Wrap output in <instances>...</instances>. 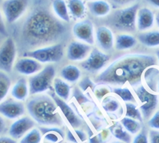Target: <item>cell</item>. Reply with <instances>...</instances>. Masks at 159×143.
<instances>
[{
    "label": "cell",
    "mask_w": 159,
    "mask_h": 143,
    "mask_svg": "<svg viewBox=\"0 0 159 143\" xmlns=\"http://www.w3.org/2000/svg\"><path fill=\"white\" fill-rule=\"evenodd\" d=\"M135 93L140 102V110L143 118L147 120L156 109L158 105V96L147 90L143 85L134 89Z\"/></svg>",
    "instance_id": "obj_9"
},
{
    "label": "cell",
    "mask_w": 159,
    "mask_h": 143,
    "mask_svg": "<svg viewBox=\"0 0 159 143\" xmlns=\"http://www.w3.org/2000/svg\"><path fill=\"white\" fill-rule=\"evenodd\" d=\"M110 56L97 48H92L88 56L83 60L81 68L89 73H96L101 70L108 62Z\"/></svg>",
    "instance_id": "obj_10"
},
{
    "label": "cell",
    "mask_w": 159,
    "mask_h": 143,
    "mask_svg": "<svg viewBox=\"0 0 159 143\" xmlns=\"http://www.w3.org/2000/svg\"><path fill=\"white\" fill-rule=\"evenodd\" d=\"M0 34L6 37L9 36L8 31L7 30V27L4 21L3 16L1 11H0Z\"/></svg>",
    "instance_id": "obj_44"
},
{
    "label": "cell",
    "mask_w": 159,
    "mask_h": 143,
    "mask_svg": "<svg viewBox=\"0 0 159 143\" xmlns=\"http://www.w3.org/2000/svg\"><path fill=\"white\" fill-rule=\"evenodd\" d=\"M72 33L77 40L92 45L94 43V25L88 19L78 21L72 27Z\"/></svg>",
    "instance_id": "obj_11"
},
{
    "label": "cell",
    "mask_w": 159,
    "mask_h": 143,
    "mask_svg": "<svg viewBox=\"0 0 159 143\" xmlns=\"http://www.w3.org/2000/svg\"><path fill=\"white\" fill-rule=\"evenodd\" d=\"M66 29L62 21L48 9L37 7L25 18L20 39L25 45L35 48L57 43L65 35Z\"/></svg>",
    "instance_id": "obj_1"
},
{
    "label": "cell",
    "mask_w": 159,
    "mask_h": 143,
    "mask_svg": "<svg viewBox=\"0 0 159 143\" xmlns=\"http://www.w3.org/2000/svg\"><path fill=\"white\" fill-rule=\"evenodd\" d=\"M150 143H159V131L152 129L149 132Z\"/></svg>",
    "instance_id": "obj_43"
},
{
    "label": "cell",
    "mask_w": 159,
    "mask_h": 143,
    "mask_svg": "<svg viewBox=\"0 0 159 143\" xmlns=\"http://www.w3.org/2000/svg\"><path fill=\"white\" fill-rule=\"evenodd\" d=\"M60 75L65 81L70 83H75L81 77V71L75 65H68L61 69Z\"/></svg>",
    "instance_id": "obj_25"
},
{
    "label": "cell",
    "mask_w": 159,
    "mask_h": 143,
    "mask_svg": "<svg viewBox=\"0 0 159 143\" xmlns=\"http://www.w3.org/2000/svg\"><path fill=\"white\" fill-rule=\"evenodd\" d=\"M110 132L118 140L125 143H130L132 141L131 136L127 131H125L122 124L119 122H114L109 127Z\"/></svg>",
    "instance_id": "obj_26"
},
{
    "label": "cell",
    "mask_w": 159,
    "mask_h": 143,
    "mask_svg": "<svg viewBox=\"0 0 159 143\" xmlns=\"http://www.w3.org/2000/svg\"><path fill=\"white\" fill-rule=\"evenodd\" d=\"M136 44L137 40L134 36L129 34H120L116 37L115 47L118 50H124L131 48Z\"/></svg>",
    "instance_id": "obj_27"
},
{
    "label": "cell",
    "mask_w": 159,
    "mask_h": 143,
    "mask_svg": "<svg viewBox=\"0 0 159 143\" xmlns=\"http://www.w3.org/2000/svg\"><path fill=\"white\" fill-rule=\"evenodd\" d=\"M102 106L106 112L114 113L120 108V103L116 98L112 96H107L103 99Z\"/></svg>",
    "instance_id": "obj_32"
},
{
    "label": "cell",
    "mask_w": 159,
    "mask_h": 143,
    "mask_svg": "<svg viewBox=\"0 0 159 143\" xmlns=\"http://www.w3.org/2000/svg\"><path fill=\"white\" fill-rule=\"evenodd\" d=\"M86 6L90 13L96 17H104L111 11V6L106 1L94 0L88 1Z\"/></svg>",
    "instance_id": "obj_21"
},
{
    "label": "cell",
    "mask_w": 159,
    "mask_h": 143,
    "mask_svg": "<svg viewBox=\"0 0 159 143\" xmlns=\"http://www.w3.org/2000/svg\"><path fill=\"white\" fill-rule=\"evenodd\" d=\"M137 0H109V1L111 4L112 7L114 9H116L117 7L127 5Z\"/></svg>",
    "instance_id": "obj_41"
},
{
    "label": "cell",
    "mask_w": 159,
    "mask_h": 143,
    "mask_svg": "<svg viewBox=\"0 0 159 143\" xmlns=\"http://www.w3.org/2000/svg\"><path fill=\"white\" fill-rule=\"evenodd\" d=\"M156 55H157V58H158V60L159 62V50H157L156 51Z\"/></svg>",
    "instance_id": "obj_52"
},
{
    "label": "cell",
    "mask_w": 159,
    "mask_h": 143,
    "mask_svg": "<svg viewBox=\"0 0 159 143\" xmlns=\"http://www.w3.org/2000/svg\"><path fill=\"white\" fill-rule=\"evenodd\" d=\"M53 85L55 94L62 99L66 101L71 93V86L67 82L60 78L54 79Z\"/></svg>",
    "instance_id": "obj_24"
},
{
    "label": "cell",
    "mask_w": 159,
    "mask_h": 143,
    "mask_svg": "<svg viewBox=\"0 0 159 143\" xmlns=\"http://www.w3.org/2000/svg\"><path fill=\"white\" fill-rule=\"evenodd\" d=\"M30 0H4L2 5L4 17L9 24L17 22L27 11Z\"/></svg>",
    "instance_id": "obj_8"
},
{
    "label": "cell",
    "mask_w": 159,
    "mask_h": 143,
    "mask_svg": "<svg viewBox=\"0 0 159 143\" xmlns=\"http://www.w3.org/2000/svg\"><path fill=\"white\" fill-rule=\"evenodd\" d=\"M111 143H125V142H122V141H114V142H111Z\"/></svg>",
    "instance_id": "obj_54"
},
{
    "label": "cell",
    "mask_w": 159,
    "mask_h": 143,
    "mask_svg": "<svg viewBox=\"0 0 159 143\" xmlns=\"http://www.w3.org/2000/svg\"><path fill=\"white\" fill-rule=\"evenodd\" d=\"M126 108V117L135 119L140 122H143V118L140 111L137 108L136 104L132 103H125Z\"/></svg>",
    "instance_id": "obj_33"
},
{
    "label": "cell",
    "mask_w": 159,
    "mask_h": 143,
    "mask_svg": "<svg viewBox=\"0 0 159 143\" xmlns=\"http://www.w3.org/2000/svg\"><path fill=\"white\" fill-rule=\"evenodd\" d=\"M143 76L148 87L153 92H157V86L159 80V70L153 67H149L145 71Z\"/></svg>",
    "instance_id": "obj_29"
},
{
    "label": "cell",
    "mask_w": 159,
    "mask_h": 143,
    "mask_svg": "<svg viewBox=\"0 0 159 143\" xmlns=\"http://www.w3.org/2000/svg\"><path fill=\"white\" fill-rule=\"evenodd\" d=\"M111 91V89L106 85L99 84L98 86H96L93 92L95 96L98 100H101V99L107 94Z\"/></svg>",
    "instance_id": "obj_38"
},
{
    "label": "cell",
    "mask_w": 159,
    "mask_h": 143,
    "mask_svg": "<svg viewBox=\"0 0 159 143\" xmlns=\"http://www.w3.org/2000/svg\"><path fill=\"white\" fill-rule=\"evenodd\" d=\"M52 9L53 14L59 20L66 23L70 21V16L65 0H52Z\"/></svg>",
    "instance_id": "obj_22"
},
{
    "label": "cell",
    "mask_w": 159,
    "mask_h": 143,
    "mask_svg": "<svg viewBox=\"0 0 159 143\" xmlns=\"http://www.w3.org/2000/svg\"><path fill=\"white\" fill-rule=\"evenodd\" d=\"M72 95L73 97L80 105L90 101L89 99L83 93V91L78 86H76L73 88Z\"/></svg>",
    "instance_id": "obj_36"
},
{
    "label": "cell",
    "mask_w": 159,
    "mask_h": 143,
    "mask_svg": "<svg viewBox=\"0 0 159 143\" xmlns=\"http://www.w3.org/2000/svg\"><path fill=\"white\" fill-rule=\"evenodd\" d=\"M98 136L101 143H106L110 139V131L109 130L103 129Z\"/></svg>",
    "instance_id": "obj_42"
},
{
    "label": "cell",
    "mask_w": 159,
    "mask_h": 143,
    "mask_svg": "<svg viewBox=\"0 0 159 143\" xmlns=\"http://www.w3.org/2000/svg\"><path fill=\"white\" fill-rule=\"evenodd\" d=\"M154 22V14L153 12L147 8L143 7L139 10L137 15V27L139 30H145L151 28Z\"/></svg>",
    "instance_id": "obj_20"
},
{
    "label": "cell",
    "mask_w": 159,
    "mask_h": 143,
    "mask_svg": "<svg viewBox=\"0 0 159 143\" xmlns=\"http://www.w3.org/2000/svg\"><path fill=\"white\" fill-rule=\"evenodd\" d=\"M50 94L56 105L60 108L70 126L74 129L80 127L82 124V121L75 113L73 109L65 102V100L58 97L55 94V91H52Z\"/></svg>",
    "instance_id": "obj_13"
},
{
    "label": "cell",
    "mask_w": 159,
    "mask_h": 143,
    "mask_svg": "<svg viewBox=\"0 0 159 143\" xmlns=\"http://www.w3.org/2000/svg\"><path fill=\"white\" fill-rule=\"evenodd\" d=\"M0 143H16V142L8 137H0Z\"/></svg>",
    "instance_id": "obj_48"
},
{
    "label": "cell",
    "mask_w": 159,
    "mask_h": 143,
    "mask_svg": "<svg viewBox=\"0 0 159 143\" xmlns=\"http://www.w3.org/2000/svg\"><path fill=\"white\" fill-rule=\"evenodd\" d=\"M120 123L126 131L132 134H137L142 129V125L139 121L128 117L123 118L120 120Z\"/></svg>",
    "instance_id": "obj_30"
},
{
    "label": "cell",
    "mask_w": 159,
    "mask_h": 143,
    "mask_svg": "<svg viewBox=\"0 0 159 143\" xmlns=\"http://www.w3.org/2000/svg\"><path fill=\"white\" fill-rule=\"evenodd\" d=\"M84 1H88H88H94V0H84Z\"/></svg>",
    "instance_id": "obj_55"
},
{
    "label": "cell",
    "mask_w": 159,
    "mask_h": 143,
    "mask_svg": "<svg viewBox=\"0 0 159 143\" xmlns=\"http://www.w3.org/2000/svg\"><path fill=\"white\" fill-rule=\"evenodd\" d=\"M39 129L43 137L44 141L49 143H60L65 137L64 131L58 127H39Z\"/></svg>",
    "instance_id": "obj_18"
},
{
    "label": "cell",
    "mask_w": 159,
    "mask_h": 143,
    "mask_svg": "<svg viewBox=\"0 0 159 143\" xmlns=\"http://www.w3.org/2000/svg\"><path fill=\"white\" fill-rule=\"evenodd\" d=\"M57 105L50 96L32 95L26 102V108L33 119L40 125L61 126L63 120L57 111Z\"/></svg>",
    "instance_id": "obj_3"
},
{
    "label": "cell",
    "mask_w": 159,
    "mask_h": 143,
    "mask_svg": "<svg viewBox=\"0 0 159 143\" xmlns=\"http://www.w3.org/2000/svg\"><path fill=\"white\" fill-rule=\"evenodd\" d=\"M147 124L149 127L153 129H159V111H157L152 118L148 121Z\"/></svg>",
    "instance_id": "obj_40"
},
{
    "label": "cell",
    "mask_w": 159,
    "mask_h": 143,
    "mask_svg": "<svg viewBox=\"0 0 159 143\" xmlns=\"http://www.w3.org/2000/svg\"><path fill=\"white\" fill-rule=\"evenodd\" d=\"M42 136L39 129H33L20 140V143H40Z\"/></svg>",
    "instance_id": "obj_34"
},
{
    "label": "cell",
    "mask_w": 159,
    "mask_h": 143,
    "mask_svg": "<svg viewBox=\"0 0 159 143\" xmlns=\"http://www.w3.org/2000/svg\"><path fill=\"white\" fill-rule=\"evenodd\" d=\"M132 143H149L148 132L145 127H142L140 132L134 137Z\"/></svg>",
    "instance_id": "obj_39"
},
{
    "label": "cell",
    "mask_w": 159,
    "mask_h": 143,
    "mask_svg": "<svg viewBox=\"0 0 159 143\" xmlns=\"http://www.w3.org/2000/svg\"><path fill=\"white\" fill-rule=\"evenodd\" d=\"M29 93V83L25 78H20L14 85L11 90V95L19 101H24Z\"/></svg>",
    "instance_id": "obj_23"
},
{
    "label": "cell",
    "mask_w": 159,
    "mask_h": 143,
    "mask_svg": "<svg viewBox=\"0 0 159 143\" xmlns=\"http://www.w3.org/2000/svg\"><path fill=\"white\" fill-rule=\"evenodd\" d=\"M67 6L70 16L73 19L80 21L84 17L87 6L83 0H67Z\"/></svg>",
    "instance_id": "obj_19"
},
{
    "label": "cell",
    "mask_w": 159,
    "mask_h": 143,
    "mask_svg": "<svg viewBox=\"0 0 159 143\" xmlns=\"http://www.w3.org/2000/svg\"><path fill=\"white\" fill-rule=\"evenodd\" d=\"M16 72L23 75H33L43 68L42 63L37 60L30 58L23 57L19 58L14 65Z\"/></svg>",
    "instance_id": "obj_14"
},
{
    "label": "cell",
    "mask_w": 159,
    "mask_h": 143,
    "mask_svg": "<svg viewBox=\"0 0 159 143\" xmlns=\"http://www.w3.org/2000/svg\"><path fill=\"white\" fill-rule=\"evenodd\" d=\"M157 93H159V80H158V83H157Z\"/></svg>",
    "instance_id": "obj_53"
},
{
    "label": "cell",
    "mask_w": 159,
    "mask_h": 143,
    "mask_svg": "<svg viewBox=\"0 0 159 143\" xmlns=\"http://www.w3.org/2000/svg\"><path fill=\"white\" fill-rule=\"evenodd\" d=\"M88 134L89 137V143H101L98 134L94 135L89 127L88 129Z\"/></svg>",
    "instance_id": "obj_45"
},
{
    "label": "cell",
    "mask_w": 159,
    "mask_h": 143,
    "mask_svg": "<svg viewBox=\"0 0 159 143\" xmlns=\"http://www.w3.org/2000/svg\"><path fill=\"white\" fill-rule=\"evenodd\" d=\"M66 139L71 143H79L78 141L75 137L73 132L69 129L66 132Z\"/></svg>",
    "instance_id": "obj_47"
},
{
    "label": "cell",
    "mask_w": 159,
    "mask_h": 143,
    "mask_svg": "<svg viewBox=\"0 0 159 143\" xmlns=\"http://www.w3.org/2000/svg\"><path fill=\"white\" fill-rule=\"evenodd\" d=\"M55 76V68L52 65L43 68L29 79V94L34 95L40 94L48 90H52V85Z\"/></svg>",
    "instance_id": "obj_6"
},
{
    "label": "cell",
    "mask_w": 159,
    "mask_h": 143,
    "mask_svg": "<svg viewBox=\"0 0 159 143\" xmlns=\"http://www.w3.org/2000/svg\"><path fill=\"white\" fill-rule=\"evenodd\" d=\"M112 92L118 95L125 102H135V98L130 91L127 88H114Z\"/></svg>",
    "instance_id": "obj_35"
},
{
    "label": "cell",
    "mask_w": 159,
    "mask_h": 143,
    "mask_svg": "<svg viewBox=\"0 0 159 143\" xmlns=\"http://www.w3.org/2000/svg\"><path fill=\"white\" fill-rule=\"evenodd\" d=\"M138 39L145 46L153 47L159 45V31H150L138 35Z\"/></svg>",
    "instance_id": "obj_28"
},
{
    "label": "cell",
    "mask_w": 159,
    "mask_h": 143,
    "mask_svg": "<svg viewBox=\"0 0 159 143\" xmlns=\"http://www.w3.org/2000/svg\"><path fill=\"white\" fill-rule=\"evenodd\" d=\"M17 55V47L12 37L8 36L0 45V70L9 73L14 65Z\"/></svg>",
    "instance_id": "obj_7"
},
{
    "label": "cell",
    "mask_w": 159,
    "mask_h": 143,
    "mask_svg": "<svg viewBox=\"0 0 159 143\" xmlns=\"http://www.w3.org/2000/svg\"><path fill=\"white\" fill-rule=\"evenodd\" d=\"M95 39L98 47L104 51L111 50L114 45V36L109 28L106 26L98 27Z\"/></svg>",
    "instance_id": "obj_17"
},
{
    "label": "cell",
    "mask_w": 159,
    "mask_h": 143,
    "mask_svg": "<svg viewBox=\"0 0 159 143\" xmlns=\"http://www.w3.org/2000/svg\"><path fill=\"white\" fill-rule=\"evenodd\" d=\"M157 65V58L152 55L129 53L114 60L95 78L98 84L124 85L126 83L132 86L140 84L145 71Z\"/></svg>",
    "instance_id": "obj_2"
},
{
    "label": "cell",
    "mask_w": 159,
    "mask_h": 143,
    "mask_svg": "<svg viewBox=\"0 0 159 143\" xmlns=\"http://www.w3.org/2000/svg\"><path fill=\"white\" fill-rule=\"evenodd\" d=\"M73 131L77 134L80 142H84L86 141L87 136L83 131L80 130V129H73Z\"/></svg>",
    "instance_id": "obj_46"
},
{
    "label": "cell",
    "mask_w": 159,
    "mask_h": 143,
    "mask_svg": "<svg viewBox=\"0 0 159 143\" xmlns=\"http://www.w3.org/2000/svg\"><path fill=\"white\" fill-rule=\"evenodd\" d=\"M64 55L63 45L55 43L24 52L22 56L32 58L41 63H56L60 62Z\"/></svg>",
    "instance_id": "obj_5"
},
{
    "label": "cell",
    "mask_w": 159,
    "mask_h": 143,
    "mask_svg": "<svg viewBox=\"0 0 159 143\" xmlns=\"http://www.w3.org/2000/svg\"><path fill=\"white\" fill-rule=\"evenodd\" d=\"M91 50V45L79 40H73L68 45L66 57L73 62L83 61L88 56Z\"/></svg>",
    "instance_id": "obj_12"
},
{
    "label": "cell",
    "mask_w": 159,
    "mask_h": 143,
    "mask_svg": "<svg viewBox=\"0 0 159 143\" xmlns=\"http://www.w3.org/2000/svg\"><path fill=\"white\" fill-rule=\"evenodd\" d=\"M24 104L15 99L9 98L0 103V113L9 119H15L24 114Z\"/></svg>",
    "instance_id": "obj_15"
},
{
    "label": "cell",
    "mask_w": 159,
    "mask_h": 143,
    "mask_svg": "<svg viewBox=\"0 0 159 143\" xmlns=\"http://www.w3.org/2000/svg\"><path fill=\"white\" fill-rule=\"evenodd\" d=\"M145 1L151 6L155 7L157 8H159V0H145Z\"/></svg>",
    "instance_id": "obj_49"
},
{
    "label": "cell",
    "mask_w": 159,
    "mask_h": 143,
    "mask_svg": "<svg viewBox=\"0 0 159 143\" xmlns=\"http://www.w3.org/2000/svg\"><path fill=\"white\" fill-rule=\"evenodd\" d=\"M155 20H156L157 24V25H158V26L159 27V12H157V15H156Z\"/></svg>",
    "instance_id": "obj_51"
},
{
    "label": "cell",
    "mask_w": 159,
    "mask_h": 143,
    "mask_svg": "<svg viewBox=\"0 0 159 143\" xmlns=\"http://www.w3.org/2000/svg\"><path fill=\"white\" fill-rule=\"evenodd\" d=\"M139 6V4H135L126 8L114 11L107 17L108 25L118 31H135L136 16Z\"/></svg>",
    "instance_id": "obj_4"
},
{
    "label": "cell",
    "mask_w": 159,
    "mask_h": 143,
    "mask_svg": "<svg viewBox=\"0 0 159 143\" xmlns=\"http://www.w3.org/2000/svg\"><path fill=\"white\" fill-rule=\"evenodd\" d=\"M43 143H49V142H46V141H43Z\"/></svg>",
    "instance_id": "obj_56"
},
{
    "label": "cell",
    "mask_w": 159,
    "mask_h": 143,
    "mask_svg": "<svg viewBox=\"0 0 159 143\" xmlns=\"http://www.w3.org/2000/svg\"><path fill=\"white\" fill-rule=\"evenodd\" d=\"M11 85V81L7 74L0 71V102L6 97Z\"/></svg>",
    "instance_id": "obj_31"
},
{
    "label": "cell",
    "mask_w": 159,
    "mask_h": 143,
    "mask_svg": "<svg viewBox=\"0 0 159 143\" xmlns=\"http://www.w3.org/2000/svg\"><path fill=\"white\" fill-rule=\"evenodd\" d=\"M35 125V122L29 117H23L13 122L9 131V135L14 139L22 137L25 133L32 129Z\"/></svg>",
    "instance_id": "obj_16"
},
{
    "label": "cell",
    "mask_w": 159,
    "mask_h": 143,
    "mask_svg": "<svg viewBox=\"0 0 159 143\" xmlns=\"http://www.w3.org/2000/svg\"><path fill=\"white\" fill-rule=\"evenodd\" d=\"M5 129V123L4 120L2 119L1 117H0V133L3 132V131Z\"/></svg>",
    "instance_id": "obj_50"
},
{
    "label": "cell",
    "mask_w": 159,
    "mask_h": 143,
    "mask_svg": "<svg viewBox=\"0 0 159 143\" xmlns=\"http://www.w3.org/2000/svg\"><path fill=\"white\" fill-rule=\"evenodd\" d=\"M95 83L91 80L89 76H85L78 83V87L83 91H86L88 89H90L93 91L96 87Z\"/></svg>",
    "instance_id": "obj_37"
}]
</instances>
